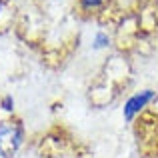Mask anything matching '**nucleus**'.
I'll return each mask as SVG.
<instances>
[{"label": "nucleus", "instance_id": "3", "mask_svg": "<svg viewBox=\"0 0 158 158\" xmlns=\"http://www.w3.org/2000/svg\"><path fill=\"white\" fill-rule=\"evenodd\" d=\"M106 2L108 0H76V6H78V10H80L82 14L94 16V14H98V12L104 10Z\"/></svg>", "mask_w": 158, "mask_h": 158}, {"label": "nucleus", "instance_id": "1", "mask_svg": "<svg viewBox=\"0 0 158 158\" xmlns=\"http://www.w3.org/2000/svg\"><path fill=\"white\" fill-rule=\"evenodd\" d=\"M26 142V130L22 120L4 118L0 120V158H14Z\"/></svg>", "mask_w": 158, "mask_h": 158}, {"label": "nucleus", "instance_id": "5", "mask_svg": "<svg viewBox=\"0 0 158 158\" xmlns=\"http://www.w3.org/2000/svg\"><path fill=\"white\" fill-rule=\"evenodd\" d=\"M14 108H16V100L12 94H2L0 96V110L4 114H14Z\"/></svg>", "mask_w": 158, "mask_h": 158}, {"label": "nucleus", "instance_id": "6", "mask_svg": "<svg viewBox=\"0 0 158 158\" xmlns=\"http://www.w3.org/2000/svg\"><path fill=\"white\" fill-rule=\"evenodd\" d=\"M2 12H4V0H0V16H2Z\"/></svg>", "mask_w": 158, "mask_h": 158}, {"label": "nucleus", "instance_id": "4", "mask_svg": "<svg viewBox=\"0 0 158 158\" xmlns=\"http://www.w3.org/2000/svg\"><path fill=\"white\" fill-rule=\"evenodd\" d=\"M112 44V36L106 30H96L92 36V50L100 52V50H108Z\"/></svg>", "mask_w": 158, "mask_h": 158}, {"label": "nucleus", "instance_id": "2", "mask_svg": "<svg viewBox=\"0 0 158 158\" xmlns=\"http://www.w3.org/2000/svg\"><path fill=\"white\" fill-rule=\"evenodd\" d=\"M158 100V90L154 88H142V90H136L134 94L124 100L122 104V118L126 122H134L136 118L144 114L154 102Z\"/></svg>", "mask_w": 158, "mask_h": 158}]
</instances>
